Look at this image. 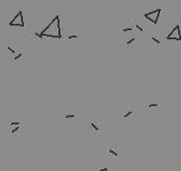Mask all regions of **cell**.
Masks as SVG:
<instances>
[{
	"label": "cell",
	"mask_w": 181,
	"mask_h": 171,
	"mask_svg": "<svg viewBox=\"0 0 181 171\" xmlns=\"http://www.w3.org/2000/svg\"><path fill=\"white\" fill-rule=\"evenodd\" d=\"M65 118L66 119H73V118H75V115L74 114H67V115H65Z\"/></svg>",
	"instance_id": "cell-16"
},
{
	"label": "cell",
	"mask_w": 181,
	"mask_h": 171,
	"mask_svg": "<svg viewBox=\"0 0 181 171\" xmlns=\"http://www.w3.org/2000/svg\"><path fill=\"white\" fill-rule=\"evenodd\" d=\"M135 28H136V29H138V30H139V31H141V32H142V31H144V29H143V28L141 27V26L139 25V24H138L137 22L135 23Z\"/></svg>",
	"instance_id": "cell-14"
},
{
	"label": "cell",
	"mask_w": 181,
	"mask_h": 171,
	"mask_svg": "<svg viewBox=\"0 0 181 171\" xmlns=\"http://www.w3.org/2000/svg\"><path fill=\"white\" fill-rule=\"evenodd\" d=\"M135 41V37H131V38H130L129 40L126 41V46H131Z\"/></svg>",
	"instance_id": "cell-12"
},
{
	"label": "cell",
	"mask_w": 181,
	"mask_h": 171,
	"mask_svg": "<svg viewBox=\"0 0 181 171\" xmlns=\"http://www.w3.org/2000/svg\"><path fill=\"white\" fill-rule=\"evenodd\" d=\"M9 26L11 27H24L25 21H24V16L21 10H18L17 14L14 16V17L9 21Z\"/></svg>",
	"instance_id": "cell-3"
},
{
	"label": "cell",
	"mask_w": 181,
	"mask_h": 171,
	"mask_svg": "<svg viewBox=\"0 0 181 171\" xmlns=\"http://www.w3.org/2000/svg\"><path fill=\"white\" fill-rule=\"evenodd\" d=\"M22 57H23V53H22V52H18V53L16 54V55L13 57V61H18Z\"/></svg>",
	"instance_id": "cell-11"
},
{
	"label": "cell",
	"mask_w": 181,
	"mask_h": 171,
	"mask_svg": "<svg viewBox=\"0 0 181 171\" xmlns=\"http://www.w3.org/2000/svg\"><path fill=\"white\" fill-rule=\"evenodd\" d=\"M161 11H162L161 8H156V9L152 10V11L144 14V17H145L148 21H150L152 24H155V25H156V24H157L158 20H159Z\"/></svg>",
	"instance_id": "cell-2"
},
{
	"label": "cell",
	"mask_w": 181,
	"mask_h": 171,
	"mask_svg": "<svg viewBox=\"0 0 181 171\" xmlns=\"http://www.w3.org/2000/svg\"><path fill=\"white\" fill-rule=\"evenodd\" d=\"M22 128L20 122H11L8 124V134L11 135H16L17 133H19Z\"/></svg>",
	"instance_id": "cell-6"
},
{
	"label": "cell",
	"mask_w": 181,
	"mask_h": 171,
	"mask_svg": "<svg viewBox=\"0 0 181 171\" xmlns=\"http://www.w3.org/2000/svg\"><path fill=\"white\" fill-rule=\"evenodd\" d=\"M8 51H9V53L11 54V55H14V56H15L16 54L18 53L17 50H16L15 47H14V45H11V44H9V45H8Z\"/></svg>",
	"instance_id": "cell-8"
},
{
	"label": "cell",
	"mask_w": 181,
	"mask_h": 171,
	"mask_svg": "<svg viewBox=\"0 0 181 171\" xmlns=\"http://www.w3.org/2000/svg\"><path fill=\"white\" fill-rule=\"evenodd\" d=\"M166 38L169 40H177L180 41L181 40V29L180 26L177 24L173 28V29L171 30V32L166 36Z\"/></svg>",
	"instance_id": "cell-4"
},
{
	"label": "cell",
	"mask_w": 181,
	"mask_h": 171,
	"mask_svg": "<svg viewBox=\"0 0 181 171\" xmlns=\"http://www.w3.org/2000/svg\"><path fill=\"white\" fill-rule=\"evenodd\" d=\"M148 107L149 108H153V107H156V106H158L159 105V103H156V102H153V103H148Z\"/></svg>",
	"instance_id": "cell-13"
},
{
	"label": "cell",
	"mask_w": 181,
	"mask_h": 171,
	"mask_svg": "<svg viewBox=\"0 0 181 171\" xmlns=\"http://www.w3.org/2000/svg\"><path fill=\"white\" fill-rule=\"evenodd\" d=\"M77 38H78L77 35H71V36L68 37V40H76Z\"/></svg>",
	"instance_id": "cell-17"
},
{
	"label": "cell",
	"mask_w": 181,
	"mask_h": 171,
	"mask_svg": "<svg viewBox=\"0 0 181 171\" xmlns=\"http://www.w3.org/2000/svg\"><path fill=\"white\" fill-rule=\"evenodd\" d=\"M0 151H1V147H0Z\"/></svg>",
	"instance_id": "cell-19"
},
{
	"label": "cell",
	"mask_w": 181,
	"mask_h": 171,
	"mask_svg": "<svg viewBox=\"0 0 181 171\" xmlns=\"http://www.w3.org/2000/svg\"><path fill=\"white\" fill-rule=\"evenodd\" d=\"M131 30H133L132 28H124V29H121V31H123V32H128V31H131Z\"/></svg>",
	"instance_id": "cell-15"
},
{
	"label": "cell",
	"mask_w": 181,
	"mask_h": 171,
	"mask_svg": "<svg viewBox=\"0 0 181 171\" xmlns=\"http://www.w3.org/2000/svg\"><path fill=\"white\" fill-rule=\"evenodd\" d=\"M90 126H91V127H92L96 133L102 134L103 128H102V126H99V123H98V122H92V123L90 124Z\"/></svg>",
	"instance_id": "cell-7"
},
{
	"label": "cell",
	"mask_w": 181,
	"mask_h": 171,
	"mask_svg": "<svg viewBox=\"0 0 181 171\" xmlns=\"http://www.w3.org/2000/svg\"><path fill=\"white\" fill-rule=\"evenodd\" d=\"M95 171H108V168H107V167H103V168L99 169V170H95Z\"/></svg>",
	"instance_id": "cell-18"
},
{
	"label": "cell",
	"mask_w": 181,
	"mask_h": 171,
	"mask_svg": "<svg viewBox=\"0 0 181 171\" xmlns=\"http://www.w3.org/2000/svg\"><path fill=\"white\" fill-rule=\"evenodd\" d=\"M38 38H61V21L59 17L56 16L50 22L43 30H41L40 34H36Z\"/></svg>",
	"instance_id": "cell-1"
},
{
	"label": "cell",
	"mask_w": 181,
	"mask_h": 171,
	"mask_svg": "<svg viewBox=\"0 0 181 171\" xmlns=\"http://www.w3.org/2000/svg\"><path fill=\"white\" fill-rule=\"evenodd\" d=\"M104 154L108 157H116L118 156L117 147L113 144H107L104 147Z\"/></svg>",
	"instance_id": "cell-5"
},
{
	"label": "cell",
	"mask_w": 181,
	"mask_h": 171,
	"mask_svg": "<svg viewBox=\"0 0 181 171\" xmlns=\"http://www.w3.org/2000/svg\"><path fill=\"white\" fill-rule=\"evenodd\" d=\"M132 115H133V110H132V109H129V110H127L124 113V114L123 115V118L125 120L130 119V118H132Z\"/></svg>",
	"instance_id": "cell-9"
},
{
	"label": "cell",
	"mask_w": 181,
	"mask_h": 171,
	"mask_svg": "<svg viewBox=\"0 0 181 171\" xmlns=\"http://www.w3.org/2000/svg\"><path fill=\"white\" fill-rule=\"evenodd\" d=\"M150 40H152L153 42H154L155 44H156V45H161V41L159 40H158V38H156V36H151L150 37Z\"/></svg>",
	"instance_id": "cell-10"
}]
</instances>
